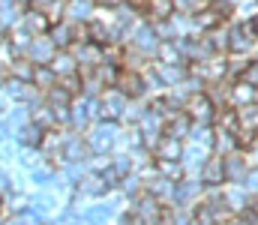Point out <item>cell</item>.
<instances>
[{
    "instance_id": "d6986e66",
    "label": "cell",
    "mask_w": 258,
    "mask_h": 225,
    "mask_svg": "<svg viewBox=\"0 0 258 225\" xmlns=\"http://www.w3.org/2000/svg\"><path fill=\"white\" fill-rule=\"evenodd\" d=\"M222 159H225V183H240L243 174L249 171V165L243 159V150H234V153H228Z\"/></svg>"
},
{
    "instance_id": "ab89813d",
    "label": "cell",
    "mask_w": 258,
    "mask_h": 225,
    "mask_svg": "<svg viewBox=\"0 0 258 225\" xmlns=\"http://www.w3.org/2000/svg\"><path fill=\"white\" fill-rule=\"evenodd\" d=\"M243 159H246L249 168H258V132H255V138L249 141V147H243Z\"/></svg>"
},
{
    "instance_id": "c3c4849f",
    "label": "cell",
    "mask_w": 258,
    "mask_h": 225,
    "mask_svg": "<svg viewBox=\"0 0 258 225\" xmlns=\"http://www.w3.org/2000/svg\"><path fill=\"white\" fill-rule=\"evenodd\" d=\"M255 102H258V87H255Z\"/></svg>"
},
{
    "instance_id": "f6af8a7d",
    "label": "cell",
    "mask_w": 258,
    "mask_h": 225,
    "mask_svg": "<svg viewBox=\"0 0 258 225\" xmlns=\"http://www.w3.org/2000/svg\"><path fill=\"white\" fill-rule=\"evenodd\" d=\"M9 84V63H0V90Z\"/></svg>"
},
{
    "instance_id": "484cf974",
    "label": "cell",
    "mask_w": 258,
    "mask_h": 225,
    "mask_svg": "<svg viewBox=\"0 0 258 225\" xmlns=\"http://www.w3.org/2000/svg\"><path fill=\"white\" fill-rule=\"evenodd\" d=\"M153 165H156V174H162V177H168L174 183L186 177V168H183L180 159H153Z\"/></svg>"
},
{
    "instance_id": "4dcf8cb0",
    "label": "cell",
    "mask_w": 258,
    "mask_h": 225,
    "mask_svg": "<svg viewBox=\"0 0 258 225\" xmlns=\"http://www.w3.org/2000/svg\"><path fill=\"white\" fill-rule=\"evenodd\" d=\"M114 213H117L114 204H93V207H87V210L81 213V219H87L90 225H105Z\"/></svg>"
},
{
    "instance_id": "60d3db41",
    "label": "cell",
    "mask_w": 258,
    "mask_h": 225,
    "mask_svg": "<svg viewBox=\"0 0 258 225\" xmlns=\"http://www.w3.org/2000/svg\"><path fill=\"white\" fill-rule=\"evenodd\" d=\"M51 177H54V174H51V168H33V171H30V180H33V183H39V186L51 183Z\"/></svg>"
},
{
    "instance_id": "d590c367",
    "label": "cell",
    "mask_w": 258,
    "mask_h": 225,
    "mask_svg": "<svg viewBox=\"0 0 258 225\" xmlns=\"http://www.w3.org/2000/svg\"><path fill=\"white\" fill-rule=\"evenodd\" d=\"M234 15H237V21H252L258 15V0H237Z\"/></svg>"
},
{
    "instance_id": "ac0fdd59",
    "label": "cell",
    "mask_w": 258,
    "mask_h": 225,
    "mask_svg": "<svg viewBox=\"0 0 258 225\" xmlns=\"http://www.w3.org/2000/svg\"><path fill=\"white\" fill-rule=\"evenodd\" d=\"M21 147H33L39 150V144H42V138H45V129L39 126V123H33V120H27L24 126H18L15 129V135H12Z\"/></svg>"
},
{
    "instance_id": "5bb4252c",
    "label": "cell",
    "mask_w": 258,
    "mask_h": 225,
    "mask_svg": "<svg viewBox=\"0 0 258 225\" xmlns=\"http://www.w3.org/2000/svg\"><path fill=\"white\" fill-rule=\"evenodd\" d=\"M111 189L105 186L102 174L99 171H84V177L75 183V195H90V198H99V195H108Z\"/></svg>"
},
{
    "instance_id": "f1b7e54d",
    "label": "cell",
    "mask_w": 258,
    "mask_h": 225,
    "mask_svg": "<svg viewBox=\"0 0 258 225\" xmlns=\"http://www.w3.org/2000/svg\"><path fill=\"white\" fill-rule=\"evenodd\" d=\"M171 15H174V3H171V0H150V6H147V12H144V18L153 21V24L168 21Z\"/></svg>"
},
{
    "instance_id": "7dc6e473",
    "label": "cell",
    "mask_w": 258,
    "mask_h": 225,
    "mask_svg": "<svg viewBox=\"0 0 258 225\" xmlns=\"http://www.w3.org/2000/svg\"><path fill=\"white\" fill-rule=\"evenodd\" d=\"M252 24H255V30H258V15H255V18H252Z\"/></svg>"
},
{
    "instance_id": "d6a6232c",
    "label": "cell",
    "mask_w": 258,
    "mask_h": 225,
    "mask_svg": "<svg viewBox=\"0 0 258 225\" xmlns=\"http://www.w3.org/2000/svg\"><path fill=\"white\" fill-rule=\"evenodd\" d=\"M234 111H237V123H240V129H252V132H258V102L240 105V108H234Z\"/></svg>"
},
{
    "instance_id": "7bdbcfd3",
    "label": "cell",
    "mask_w": 258,
    "mask_h": 225,
    "mask_svg": "<svg viewBox=\"0 0 258 225\" xmlns=\"http://www.w3.org/2000/svg\"><path fill=\"white\" fill-rule=\"evenodd\" d=\"M12 189H15V186H12V177L0 171V198H6V195H9Z\"/></svg>"
},
{
    "instance_id": "9a60e30c",
    "label": "cell",
    "mask_w": 258,
    "mask_h": 225,
    "mask_svg": "<svg viewBox=\"0 0 258 225\" xmlns=\"http://www.w3.org/2000/svg\"><path fill=\"white\" fill-rule=\"evenodd\" d=\"M183 144L186 141H180V138H174V135H159L156 138V144H153V159H183Z\"/></svg>"
},
{
    "instance_id": "603a6c76",
    "label": "cell",
    "mask_w": 258,
    "mask_h": 225,
    "mask_svg": "<svg viewBox=\"0 0 258 225\" xmlns=\"http://www.w3.org/2000/svg\"><path fill=\"white\" fill-rule=\"evenodd\" d=\"M93 12H96V3H93V0H66V15L63 18L81 24V21H90Z\"/></svg>"
},
{
    "instance_id": "30bf717a",
    "label": "cell",
    "mask_w": 258,
    "mask_h": 225,
    "mask_svg": "<svg viewBox=\"0 0 258 225\" xmlns=\"http://www.w3.org/2000/svg\"><path fill=\"white\" fill-rule=\"evenodd\" d=\"M198 180H201V186H225V159L210 153L198 171Z\"/></svg>"
},
{
    "instance_id": "277c9868",
    "label": "cell",
    "mask_w": 258,
    "mask_h": 225,
    "mask_svg": "<svg viewBox=\"0 0 258 225\" xmlns=\"http://www.w3.org/2000/svg\"><path fill=\"white\" fill-rule=\"evenodd\" d=\"M216 105H213V99L204 93V87L201 90H192V93H186V99H183V114L192 120V123H210L213 126V120H216Z\"/></svg>"
},
{
    "instance_id": "4316f807",
    "label": "cell",
    "mask_w": 258,
    "mask_h": 225,
    "mask_svg": "<svg viewBox=\"0 0 258 225\" xmlns=\"http://www.w3.org/2000/svg\"><path fill=\"white\" fill-rule=\"evenodd\" d=\"M213 135H216V129L210 126V123H192L189 126V135H186V141H192V144H201V147H213ZM213 153V150H210Z\"/></svg>"
},
{
    "instance_id": "44dd1931",
    "label": "cell",
    "mask_w": 258,
    "mask_h": 225,
    "mask_svg": "<svg viewBox=\"0 0 258 225\" xmlns=\"http://www.w3.org/2000/svg\"><path fill=\"white\" fill-rule=\"evenodd\" d=\"M144 189H147L150 195H156L162 204H171V201H174V180H168V177H162V174L150 177V180L144 183Z\"/></svg>"
},
{
    "instance_id": "7a4b0ae2",
    "label": "cell",
    "mask_w": 258,
    "mask_h": 225,
    "mask_svg": "<svg viewBox=\"0 0 258 225\" xmlns=\"http://www.w3.org/2000/svg\"><path fill=\"white\" fill-rule=\"evenodd\" d=\"M129 102L132 99L126 93H120L117 87H105L96 96V120H117V123H123V117L129 111Z\"/></svg>"
},
{
    "instance_id": "52a82bcc",
    "label": "cell",
    "mask_w": 258,
    "mask_h": 225,
    "mask_svg": "<svg viewBox=\"0 0 258 225\" xmlns=\"http://www.w3.org/2000/svg\"><path fill=\"white\" fill-rule=\"evenodd\" d=\"M69 51H72V54H75V60H78V72L96 69V66L102 63V45H96V42H90V39L75 42Z\"/></svg>"
},
{
    "instance_id": "ba28073f",
    "label": "cell",
    "mask_w": 258,
    "mask_h": 225,
    "mask_svg": "<svg viewBox=\"0 0 258 225\" xmlns=\"http://www.w3.org/2000/svg\"><path fill=\"white\" fill-rule=\"evenodd\" d=\"M36 66H48L51 60H54V54H57V45L48 39V33H42V36H33L30 39V45H27V51H24Z\"/></svg>"
},
{
    "instance_id": "1f68e13d",
    "label": "cell",
    "mask_w": 258,
    "mask_h": 225,
    "mask_svg": "<svg viewBox=\"0 0 258 225\" xmlns=\"http://www.w3.org/2000/svg\"><path fill=\"white\" fill-rule=\"evenodd\" d=\"M39 93H48L54 84H57V72L51 69V66H36V72H33V81H30Z\"/></svg>"
},
{
    "instance_id": "9c48e42d",
    "label": "cell",
    "mask_w": 258,
    "mask_h": 225,
    "mask_svg": "<svg viewBox=\"0 0 258 225\" xmlns=\"http://www.w3.org/2000/svg\"><path fill=\"white\" fill-rule=\"evenodd\" d=\"M3 93H6L12 102H18V105H36V102H42V93H39L30 81H15V78H9V84L3 87Z\"/></svg>"
},
{
    "instance_id": "e575fe53",
    "label": "cell",
    "mask_w": 258,
    "mask_h": 225,
    "mask_svg": "<svg viewBox=\"0 0 258 225\" xmlns=\"http://www.w3.org/2000/svg\"><path fill=\"white\" fill-rule=\"evenodd\" d=\"M117 189H120L123 195L132 198V195H138V192L144 189V180H141V174H138V171H132V174H126V177L120 180V186H117Z\"/></svg>"
},
{
    "instance_id": "8992f818",
    "label": "cell",
    "mask_w": 258,
    "mask_h": 225,
    "mask_svg": "<svg viewBox=\"0 0 258 225\" xmlns=\"http://www.w3.org/2000/svg\"><path fill=\"white\" fill-rule=\"evenodd\" d=\"M114 87H117L120 93H126L132 102H144V99H147V84H144V72H135V69H126V66H120V72H117V81H114Z\"/></svg>"
},
{
    "instance_id": "7c38bea8",
    "label": "cell",
    "mask_w": 258,
    "mask_h": 225,
    "mask_svg": "<svg viewBox=\"0 0 258 225\" xmlns=\"http://www.w3.org/2000/svg\"><path fill=\"white\" fill-rule=\"evenodd\" d=\"M48 39L57 45V51H69L75 42H78V33H75V21L69 18H60L48 27Z\"/></svg>"
},
{
    "instance_id": "ffe728a7",
    "label": "cell",
    "mask_w": 258,
    "mask_h": 225,
    "mask_svg": "<svg viewBox=\"0 0 258 225\" xmlns=\"http://www.w3.org/2000/svg\"><path fill=\"white\" fill-rule=\"evenodd\" d=\"M189 126H192V120L183 114V108L180 111H171L168 117H165V135H174V138H180V141H186V135H189Z\"/></svg>"
},
{
    "instance_id": "2e32d148",
    "label": "cell",
    "mask_w": 258,
    "mask_h": 225,
    "mask_svg": "<svg viewBox=\"0 0 258 225\" xmlns=\"http://www.w3.org/2000/svg\"><path fill=\"white\" fill-rule=\"evenodd\" d=\"M30 36H42V33H48V27H51V21H48V15L45 12H39V9H33V6H27L24 9V15H21V21H18Z\"/></svg>"
},
{
    "instance_id": "4fadbf2b",
    "label": "cell",
    "mask_w": 258,
    "mask_h": 225,
    "mask_svg": "<svg viewBox=\"0 0 258 225\" xmlns=\"http://www.w3.org/2000/svg\"><path fill=\"white\" fill-rule=\"evenodd\" d=\"M222 195H225V204L231 207V213H243V210L252 207V192L243 183H225Z\"/></svg>"
},
{
    "instance_id": "f35d334b",
    "label": "cell",
    "mask_w": 258,
    "mask_h": 225,
    "mask_svg": "<svg viewBox=\"0 0 258 225\" xmlns=\"http://www.w3.org/2000/svg\"><path fill=\"white\" fill-rule=\"evenodd\" d=\"M240 78H243V81H249L252 87H258V57H255V60H252V57L246 60V69L240 72Z\"/></svg>"
},
{
    "instance_id": "ee69618b",
    "label": "cell",
    "mask_w": 258,
    "mask_h": 225,
    "mask_svg": "<svg viewBox=\"0 0 258 225\" xmlns=\"http://www.w3.org/2000/svg\"><path fill=\"white\" fill-rule=\"evenodd\" d=\"M96 6H102V9H120V6H126V0H93Z\"/></svg>"
},
{
    "instance_id": "cb8c5ba5",
    "label": "cell",
    "mask_w": 258,
    "mask_h": 225,
    "mask_svg": "<svg viewBox=\"0 0 258 225\" xmlns=\"http://www.w3.org/2000/svg\"><path fill=\"white\" fill-rule=\"evenodd\" d=\"M153 60H156V63H189V60L183 57L177 39H162L159 48H156V57H153Z\"/></svg>"
},
{
    "instance_id": "5b68a950",
    "label": "cell",
    "mask_w": 258,
    "mask_h": 225,
    "mask_svg": "<svg viewBox=\"0 0 258 225\" xmlns=\"http://www.w3.org/2000/svg\"><path fill=\"white\" fill-rule=\"evenodd\" d=\"M159 42H162V36H159V30H156V24L153 21H138L135 27H132V33H129L126 45L132 48H138L141 54H147V57H156V48H159Z\"/></svg>"
},
{
    "instance_id": "3957f363",
    "label": "cell",
    "mask_w": 258,
    "mask_h": 225,
    "mask_svg": "<svg viewBox=\"0 0 258 225\" xmlns=\"http://www.w3.org/2000/svg\"><path fill=\"white\" fill-rule=\"evenodd\" d=\"M258 45V30L252 21H234L228 24V54H252Z\"/></svg>"
},
{
    "instance_id": "b9f144b4",
    "label": "cell",
    "mask_w": 258,
    "mask_h": 225,
    "mask_svg": "<svg viewBox=\"0 0 258 225\" xmlns=\"http://www.w3.org/2000/svg\"><path fill=\"white\" fill-rule=\"evenodd\" d=\"M120 225H147V219H141V216L129 207V210H123V213H120Z\"/></svg>"
},
{
    "instance_id": "e0dca14e",
    "label": "cell",
    "mask_w": 258,
    "mask_h": 225,
    "mask_svg": "<svg viewBox=\"0 0 258 225\" xmlns=\"http://www.w3.org/2000/svg\"><path fill=\"white\" fill-rule=\"evenodd\" d=\"M249 102H255V87L249 81H243V78H234L228 84V105L240 108V105H249Z\"/></svg>"
},
{
    "instance_id": "7402d4cb",
    "label": "cell",
    "mask_w": 258,
    "mask_h": 225,
    "mask_svg": "<svg viewBox=\"0 0 258 225\" xmlns=\"http://www.w3.org/2000/svg\"><path fill=\"white\" fill-rule=\"evenodd\" d=\"M192 21H195V30H198V33H207V30H213V27L225 24L228 18H225L222 12H216V9H213V6L207 3V6H204L201 12H195V15H192Z\"/></svg>"
},
{
    "instance_id": "f546056e",
    "label": "cell",
    "mask_w": 258,
    "mask_h": 225,
    "mask_svg": "<svg viewBox=\"0 0 258 225\" xmlns=\"http://www.w3.org/2000/svg\"><path fill=\"white\" fill-rule=\"evenodd\" d=\"M204 36H207L213 54H228V21L219 24V27H213V30H207Z\"/></svg>"
},
{
    "instance_id": "d4e9b609",
    "label": "cell",
    "mask_w": 258,
    "mask_h": 225,
    "mask_svg": "<svg viewBox=\"0 0 258 225\" xmlns=\"http://www.w3.org/2000/svg\"><path fill=\"white\" fill-rule=\"evenodd\" d=\"M33 72H36V63L27 54H18V57L9 60V78H15V81H33Z\"/></svg>"
},
{
    "instance_id": "83f0119b",
    "label": "cell",
    "mask_w": 258,
    "mask_h": 225,
    "mask_svg": "<svg viewBox=\"0 0 258 225\" xmlns=\"http://www.w3.org/2000/svg\"><path fill=\"white\" fill-rule=\"evenodd\" d=\"M48 66L57 72V78H66V75L78 72V60H75V54H72V51H57V54H54V60H51Z\"/></svg>"
},
{
    "instance_id": "6da1fadb",
    "label": "cell",
    "mask_w": 258,
    "mask_h": 225,
    "mask_svg": "<svg viewBox=\"0 0 258 225\" xmlns=\"http://www.w3.org/2000/svg\"><path fill=\"white\" fill-rule=\"evenodd\" d=\"M120 123L117 120H96L87 132H84V138H87V144L93 153H114V147L120 144Z\"/></svg>"
},
{
    "instance_id": "74e56055",
    "label": "cell",
    "mask_w": 258,
    "mask_h": 225,
    "mask_svg": "<svg viewBox=\"0 0 258 225\" xmlns=\"http://www.w3.org/2000/svg\"><path fill=\"white\" fill-rule=\"evenodd\" d=\"M153 225H177V207L174 204H162L159 207V216Z\"/></svg>"
},
{
    "instance_id": "8fae6325",
    "label": "cell",
    "mask_w": 258,
    "mask_h": 225,
    "mask_svg": "<svg viewBox=\"0 0 258 225\" xmlns=\"http://www.w3.org/2000/svg\"><path fill=\"white\" fill-rule=\"evenodd\" d=\"M129 207H132L141 219H147V225H153V222H156V216H159L162 201H159L156 195H150L147 189H141L138 195H132V198H129Z\"/></svg>"
},
{
    "instance_id": "836d02e7",
    "label": "cell",
    "mask_w": 258,
    "mask_h": 225,
    "mask_svg": "<svg viewBox=\"0 0 258 225\" xmlns=\"http://www.w3.org/2000/svg\"><path fill=\"white\" fill-rule=\"evenodd\" d=\"M111 168L120 174V177H126V174H132L135 171V156L132 153H111Z\"/></svg>"
},
{
    "instance_id": "8d00e7d4",
    "label": "cell",
    "mask_w": 258,
    "mask_h": 225,
    "mask_svg": "<svg viewBox=\"0 0 258 225\" xmlns=\"http://www.w3.org/2000/svg\"><path fill=\"white\" fill-rule=\"evenodd\" d=\"M174 3V12H183V15H195V12H201L210 0H171Z\"/></svg>"
},
{
    "instance_id": "bcb514c9",
    "label": "cell",
    "mask_w": 258,
    "mask_h": 225,
    "mask_svg": "<svg viewBox=\"0 0 258 225\" xmlns=\"http://www.w3.org/2000/svg\"><path fill=\"white\" fill-rule=\"evenodd\" d=\"M3 225H30V222H24V219H21V216H18V213H15V216H12V219H6V222Z\"/></svg>"
}]
</instances>
